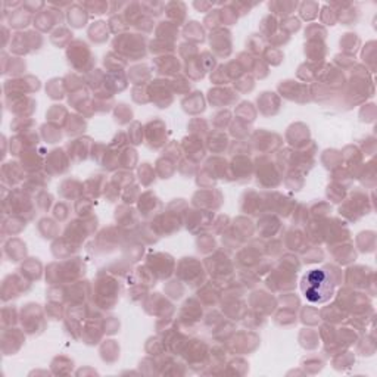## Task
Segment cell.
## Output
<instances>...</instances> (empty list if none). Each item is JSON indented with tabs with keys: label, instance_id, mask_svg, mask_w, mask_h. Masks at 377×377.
I'll list each match as a JSON object with an SVG mask.
<instances>
[{
	"label": "cell",
	"instance_id": "obj_1",
	"mask_svg": "<svg viewBox=\"0 0 377 377\" xmlns=\"http://www.w3.org/2000/svg\"><path fill=\"white\" fill-rule=\"evenodd\" d=\"M333 281L332 277L326 273V270H311L308 271L302 283H300V289H302L305 298L313 304H324L333 296Z\"/></svg>",
	"mask_w": 377,
	"mask_h": 377
},
{
	"label": "cell",
	"instance_id": "obj_3",
	"mask_svg": "<svg viewBox=\"0 0 377 377\" xmlns=\"http://www.w3.org/2000/svg\"><path fill=\"white\" fill-rule=\"evenodd\" d=\"M202 93H199V92H196V93H193L192 96H189L184 102H183V105L184 106H187V105H192V108L189 109L192 114H195V112H202L203 109H205V103H203V98L200 96ZM187 111V112H189Z\"/></svg>",
	"mask_w": 377,
	"mask_h": 377
},
{
	"label": "cell",
	"instance_id": "obj_2",
	"mask_svg": "<svg viewBox=\"0 0 377 377\" xmlns=\"http://www.w3.org/2000/svg\"><path fill=\"white\" fill-rule=\"evenodd\" d=\"M86 21H87V14L84 11H81L80 6H74L71 11H69V22L72 27H83L86 25Z\"/></svg>",
	"mask_w": 377,
	"mask_h": 377
},
{
	"label": "cell",
	"instance_id": "obj_5",
	"mask_svg": "<svg viewBox=\"0 0 377 377\" xmlns=\"http://www.w3.org/2000/svg\"><path fill=\"white\" fill-rule=\"evenodd\" d=\"M186 34L187 36L190 34L192 39H195L196 41H203V31H202V28H200V25L198 22H190L189 27L186 28Z\"/></svg>",
	"mask_w": 377,
	"mask_h": 377
},
{
	"label": "cell",
	"instance_id": "obj_4",
	"mask_svg": "<svg viewBox=\"0 0 377 377\" xmlns=\"http://www.w3.org/2000/svg\"><path fill=\"white\" fill-rule=\"evenodd\" d=\"M89 34H90V39L95 37V34H99V37H98L96 41H98V43H102V41H105V40L108 39V27H106V24L102 22V21L95 22V25L90 28Z\"/></svg>",
	"mask_w": 377,
	"mask_h": 377
}]
</instances>
